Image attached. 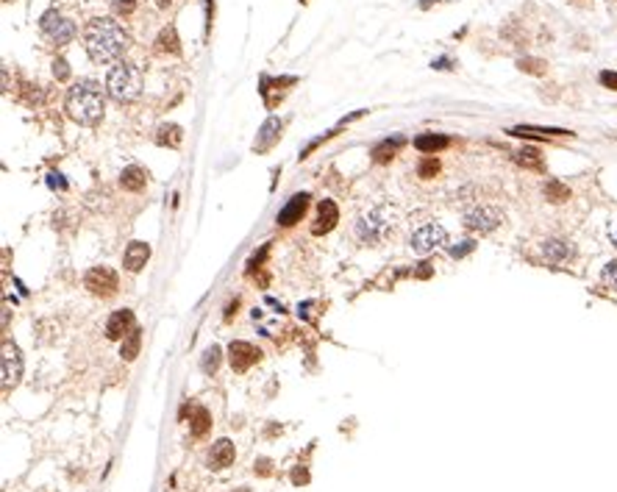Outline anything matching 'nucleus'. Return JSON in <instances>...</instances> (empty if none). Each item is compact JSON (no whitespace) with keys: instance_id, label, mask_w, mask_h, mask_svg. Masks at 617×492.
<instances>
[{"instance_id":"obj_40","label":"nucleus","mask_w":617,"mask_h":492,"mask_svg":"<svg viewBox=\"0 0 617 492\" xmlns=\"http://www.w3.org/2000/svg\"><path fill=\"white\" fill-rule=\"evenodd\" d=\"M609 239H612V245L617 248V220L612 225H609Z\"/></svg>"},{"instance_id":"obj_33","label":"nucleus","mask_w":617,"mask_h":492,"mask_svg":"<svg viewBox=\"0 0 617 492\" xmlns=\"http://www.w3.org/2000/svg\"><path fill=\"white\" fill-rule=\"evenodd\" d=\"M601 278H604V284H609V287H612V289L617 292V259H615V262H609V265L604 268Z\"/></svg>"},{"instance_id":"obj_24","label":"nucleus","mask_w":617,"mask_h":492,"mask_svg":"<svg viewBox=\"0 0 617 492\" xmlns=\"http://www.w3.org/2000/svg\"><path fill=\"white\" fill-rule=\"evenodd\" d=\"M181 139H184V131H181V126H176V123H164V126H159V131H156V142H159V145H167V148H178Z\"/></svg>"},{"instance_id":"obj_39","label":"nucleus","mask_w":617,"mask_h":492,"mask_svg":"<svg viewBox=\"0 0 617 492\" xmlns=\"http://www.w3.org/2000/svg\"><path fill=\"white\" fill-rule=\"evenodd\" d=\"M256 467H259V473H262V476H267V473H270V462H267V459H259V462H256Z\"/></svg>"},{"instance_id":"obj_14","label":"nucleus","mask_w":617,"mask_h":492,"mask_svg":"<svg viewBox=\"0 0 617 492\" xmlns=\"http://www.w3.org/2000/svg\"><path fill=\"white\" fill-rule=\"evenodd\" d=\"M539 253H542V259L548 265H562V262L573 259V245L565 242V239H545L539 245Z\"/></svg>"},{"instance_id":"obj_15","label":"nucleus","mask_w":617,"mask_h":492,"mask_svg":"<svg viewBox=\"0 0 617 492\" xmlns=\"http://www.w3.org/2000/svg\"><path fill=\"white\" fill-rule=\"evenodd\" d=\"M148 259H150V245H145V242H131V245L126 248V253H123V268L128 270V272H139V270L148 265Z\"/></svg>"},{"instance_id":"obj_23","label":"nucleus","mask_w":617,"mask_h":492,"mask_svg":"<svg viewBox=\"0 0 617 492\" xmlns=\"http://www.w3.org/2000/svg\"><path fill=\"white\" fill-rule=\"evenodd\" d=\"M542 195H545V200H551V203H565V200H570V186L562 184V181L551 179V181H545Z\"/></svg>"},{"instance_id":"obj_19","label":"nucleus","mask_w":617,"mask_h":492,"mask_svg":"<svg viewBox=\"0 0 617 492\" xmlns=\"http://www.w3.org/2000/svg\"><path fill=\"white\" fill-rule=\"evenodd\" d=\"M450 145V139L445 134H420L414 136V148L420 150V153H426V156H434V153H440Z\"/></svg>"},{"instance_id":"obj_28","label":"nucleus","mask_w":617,"mask_h":492,"mask_svg":"<svg viewBox=\"0 0 617 492\" xmlns=\"http://www.w3.org/2000/svg\"><path fill=\"white\" fill-rule=\"evenodd\" d=\"M209 426H212L209 412L198 406V409H195V417H192V434H195V437H203V434L209 431Z\"/></svg>"},{"instance_id":"obj_17","label":"nucleus","mask_w":617,"mask_h":492,"mask_svg":"<svg viewBox=\"0 0 617 492\" xmlns=\"http://www.w3.org/2000/svg\"><path fill=\"white\" fill-rule=\"evenodd\" d=\"M278 136H281V120H278V117H270L265 126H262L256 142H253V150H256V153H265V150H270V148L278 142Z\"/></svg>"},{"instance_id":"obj_27","label":"nucleus","mask_w":617,"mask_h":492,"mask_svg":"<svg viewBox=\"0 0 617 492\" xmlns=\"http://www.w3.org/2000/svg\"><path fill=\"white\" fill-rule=\"evenodd\" d=\"M517 67H520L523 73H529V76H545V73H548V64H545L542 59H534V56L517 59Z\"/></svg>"},{"instance_id":"obj_21","label":"nucleus","mask_w":617,"mask_h":492,"mask_svg":"<svg viewBox=\"0 0 617 492\" xmlns=\"http://www.w3.org/2000/svg\"><path fill=\"white\" fill-rule=\"evenodd\" d=\"M515 162H517L520 167H526V170H542V167H545V159H542L539 148H534V145L520 148V150L515 153Z\"/></svg>"},{"instance_id":"obj_7","label":"nucleus","mask_w":617,"mask_h":492,"mask_svg":"<svg viewBox=\"0 0 617 492\" xmlns=\"http://www.w3.org/2000/svg\"><path fill=\"white\" fill-rule=\"evenodd\" d=\"M40 28H42V34L53 42V45H67V42L76 37V25H73V20L61 17L56 8L44 11L42 20H40Z\"/></svg>"},{"instance_id":"obj_35","label":"nucleus","mask_w":617,"mask_h":492,"mask_svg":"<svg viewBox=\"0 0 617 492\" xmlns=\"http://www.w3.org/2000/svg\"><path fill=\"white\" fill-rule=\"evenodd\" d=\"M133 6H136V0H114V11H117V14H123V17H126V14H131Z\"/></svg>"},{"instance_id":"obj_10","label":"nucleus","mask_w":617,"mask_h":492,"mask_svg":"<svg viewBox=\"0 0 617 492\" xmlns=\"http://www.w3.org/2000/svg\"><path fill=\"white\" fill-rule=\"evenodd\" d=\"M262 359V351L256 348V345H251V342H245V340H234L231 345H228V361H231V367L236 370V373H245L251 364H256Z\"/></svg>"},{"instance_id":"obj_31","label":"nucleus","mask_w":617,"mask_h":492,"mask_svg":"<svg viewBox=\"0 0 617 492\" xmlns=\"http://www.w3.org/2000/svg\"><path fill=\"white\" fill-rule=\"evenodd\" d=\"M437 170H440V162H437L434 156H426V159L417 164V176H420V179H431Z\"/></svg>"},{"instance_id":"obj_8","label":"nucleus","mask_w":617,"mask_h":492,"mask_svg":"<svg viewBox=\"0 0 617 492\" xmlns=\"http://www.w3.org/2000/svg\"><path fill=\"white\" fill-rule=\"evenodd\" d=\"M84 287H87L92 295H97V298H112L114 292H117V287H120V278H117V272L112 268H92L84 275Z\"/></svg>"},{"instance_id":"obj_16","label":"nucleus","mask_w":617,"mask_h":492,"mask_svg":"<svg viewBox=\"0 0 617 492\" xmlns=\"http://www.w3.org/2000/svg\"><path fill=\"white\" fill-rule=\"evenodd\" d=\"M512 136H520V139H556V136H573V131L568 128H542V126H515L509 128Z\"/></svg>"},{"instance_id":"obj_9","label":"nucleus","mask_w":617,"mask_h":492,"mask_svg":"<svg viewBox=\"0 0 617 492\" xmlns=\"http://www.w3.org/2000/svg\"><path fill=\"white\" fill-rule=\"evenodd\" d=\"M0 367H3V390L8 392V390H14L17 384H20V378H23V356H20V351H17V345L14 342H3V361H0Z\"/></svg>"},{"instance_id":"obj_30","label":"nucleus","mask_w":617,"mask_h":492,"mask_svg":"<svg viewBox=\"0 0 617 492\" xmlns=\"http://www.w3.org/2000/svg\"><path fill=\"white\" fill-rule=\"evenodd\" d=\"M473 251H476V239H459V242L448 245V253H450L453 259H462V256H467V253H473Z\"/></svg>"},{"instance_id":"obj_36","label":"nucleus","mask_w":617,"mask_h":492,"mask_svg":"<svg viewBox=\"0 0 617 492\" xmlns=\"http://www.w3.org/2000/svg\"><path fill=\"white\" fill-rule=\"evenodd\" d=\"M47 184H50L53 189H64V186H67V181L61 179L59 173H50V176H47Z\"/></svg>"},{"instance_id":"obj_11","label":"nucleus","mask_w":617,"mask_h":492,"mask_svg":"<svg viewBox=\"0 0 617 492\" xmlns=\"http://www.w3.org/2000/svg\"><path fill=\"white\" fill-rule=\"evenodd\" d=\"M133 328H136V317H133L131 309H117L106 320V337L109 340H126Z\"/></svg>"},{"instance_id":"obj_25","label":"nucleus","mask_w":617,"mask_h":492,"mask_svg":"<svg viewBox=\"0 0 617 492\" xmlns=\"http://www.w3.org/2000/svg\"><path fill=\"white\" fill-rule=\"evenodd\" d=\"M156 50H159V53H178V50H181V42H178V34L173 25L162 28V34H159V40H156Z\"/></svg>"},{"instance_id":"obj_32","label":"nucleus","mask_w":617,"mask_h":492,"mask_svg":"<svg viewBox=\"0 0 617 492\" xmlns=\"http://www.w3.org/2000/svg\"><path fill=\"white\" fill-rule=\"evenodd\" d=\"M598 81H601V87L617 92V73L615 70H601V73H598Z\"/></svg>"},{"instance_id":"obj_26","label":"nucleus","mask_w":617,"mask_h":492,"mask_svg":"<svg viewBox=\"0 0 617 492\" xmlns=\"http://www.w3.org/2000/svg\"><path fill=\"white\" fill-rule=\"evenodd\" d=\"M139 345H142V328H133L131 334L123 340V345H120V356L126 359V361L136 359V354H139Z\"/></svg>"},{"instance_id":"obj_1","label":"nucleus","mask_w":617,"mask_h":492,"mask_svg":"<svg viewBox=\"0 0 617 492\" xmlns=\"http://www.w3.org/2000/svg\"><path fill=\"white\" fill-rule=\"evenodd\" d=\"M128 34L112 17H95L84 31V47L95 64H114L128 50Z\"/></svg>"},{"instance_id":"obj_20","label":"nucleus","mask_w":617,"mask_h":492,"mask_svg":"<svg viewBox=\"0 0 617 492\" xmlns=\"http://www.w3.org/2000/svg\"><path fill=\"white\" fill-rule=\"evenodd\" d=\"M145 184H148V173H145L139 164H131V167H126V170L120 173V186L128 189V192H142Z\"/></svg>"},{"instance_id":"obj_6","label":"nucleus","mask_w":617,"mask_h":492,"mask_svg":"<svg viewBox=\"0 0 617 492\" xmlns=\"http://www.w3.org/2000/svg\"><path fill=\"white\" fill-rule=\"evenodd\" d=\"M462 223L473 234H489L498 225H503V212L498 206H473V209L465 212Z\"/></svg>"},{"instance_id":"obj_5","label":"nucleus","mask_w":617,"mask_h":492,"mask_svg":"<svg viewBox=\"0 0 617 492\" xmlns=\"http://www.w3.org/2000/svg\"><path fill=\"white\" fill-rule=\"evenodd\" d=\"M445 242H448V231H445V225L440 223H423L420 228H414L412 236H409V248H412L417 256H426V253L437 251Z\"/></svg>"},{"instance_id":"obj_34","label":"nucleus","mask_w":617,"mask_h":492,"mask_svg":"<svg viewBox=\"0 0 617 492\" xmlns=\"http://www.w3.org/2000/svg\"><path fill=\"white\" fill-rule=\"evenodd\" d=\"M53 76H56V81H67L70 78V64L64 59H56L53 61Z\"/></svg>"},{"instance_id":"obj_3","label":"nucleus","mask_w":617,"mask_h":492,"mask_svg":"<svg viewBox=\"0 0 617 492\" xmlns=\"http://www.w3.org/2000/svg\"><path fill=\"white\" fill-rule=\"evenodd\" d=\"M395 228V212L387 203H376L367 212L359 215V220L353 225V234L361 245H381Z\"/></svg>"},{"instance_id":"obj_18","label":"nucleus","mask_w":617,"mask_h":492,"mask_svg":"<svg viewBox=\"0 0 617 492\" xmlns=\"http://www.w3.org/2000/svg\"><path fill=\"white\" fill-rule=\"evenodd\" d=\"M234 462V445H231V440H217L215 445H212V453H209V467L212 470H222V467H228Z\"/></svg>"},{"instance_id":"obj_29","label":"nucleus","mask_w":617,"mask_h":492,"mask_svg":"<svg viewBox=\"0 0 617 492\" xmlns=\"http://www.w3.org/2000/svg\"><path fill=\"white\" fill-rule=\"evenodd\" d=\"M220 356H222L220 348H217V345H209V348L203 351V361H200L203 373H215V370L220 367Z\"/></svg>"},{"instance_id":"obj_22","label":"nucleus","mask_w":617,"mask_h":492,"mask_svg":"<svg viewBox=\"0 0 617 492\" xmlns=\"http://www.w3.org/2000/svg\"><path fill=\"white\" fill-rule=\"evenodd\" d=\"M406 139L403 136H393V139H384V142H378L376 148H373V162L376 164H384V162H390L393 156L397 153V148L403 145Z\"/></svg>"},{"instance_id":"obj_12","label":"nucleus","mask_w":617,"mask_h":492,"mask_svg":"<svg viewBox=\"0 0 617 492\" xmlns=\"http://www.w3.org/2000/svg\"><path fill=\"white\" fill-rule=\"evenodd\" d=\"M337 223H340V209H337V203H334V200H320V203H317L314 223H311V234H314V236H323V234H328Z\"/></svg>"},{"instance_id":"obj_2","label":"nucleus","mask_w":617,"mask_h":492,"mask_svg":"<svg viewBox=\"0 0 617 492\" xmlns=\"http://www.w3.org/2000/svg\"><path fill=\"white\" fill-rule=\"evenodd\" d=\"M64 109H67V117L78 126H97L103 120V112H106V100H103V90L100 84L89 81V78H81L76 81L70 90H67V97H64Z\"/></svg>"},{"instance_id":"obj_42","label":"nucleus","mask_w":617,"mask_h":492,"mask_svg":"<svg viewBox=\"0 0 617 492\" xmlns=\"http://www.w3.org/2000/svg\"><path fill=\"white\" fill-rule=\"evenodd\" d=\"M242 492H248V490H242Z\"/></svg>"},{"instance_id":"obj_37","label":"nucleus","mask_w":617,"mask_h":492,"mask_svg":"<svg viewBox=\"0 0 617 492\" xmlns=\"http://www.w3.org/2000/svg\"><path fill=\"white\" fill-rule=\"evenodd\" d=\"M292 481H295V484H306L308 473L306 470H295V473H292Z\"/></svg>"},{"instance_id":"obj_41","label":"nucleus","mask_w":617,"mask_h":492,"mask_svg":"<svg viewBox=\"0 0 617 492\" xmlns=\"http://www.w3.org/2000/svg\"><path fill=\"white\" fill-rule=\"evenodd\" d=\"M170 3H173V0H156V6H162V8H167Z\"/></svg>"},{"instance_id":"obj_4","label":"nucleus","mask_w":617,"mask_h":492,"mask_svg":"<svg viewBox=\"0 0 617 492\" xmlns=\"http://www.w3.org/2000/svg\"><path fill=\"white\" fill-rule=\"evenodd\" d=\"M106 92L117 100V103H131L142 95V76L136 70V64L128 61H114L109 76H106Z\"/></svg>"},{"instance_id":"obj_13","label":"nucleus","mask_w":617,"mask_h":492,"mask_svg":"<svg viewBox=\"0 0 617 492\" xmlns=\"http://www.w3.org/2000/svg\"><path fill=\"white\" fill-rule=\"evenodd\" d=\"M306 209H308V192H298V195H292V198L287 200V206L278 212L275 223H278V225L301 223V217L306 215Z\"/></svg>"},{"instance_id":"obj_38","label":"nucleus","mask_w":617,"mask_h":492,"mask_svg":"<svg viewBox=\"0 0 617 492\" xmlns=\"http://www.w3.org/2000/svg\"><path fill=\"white\" fill-rule=\"evenodd\" d=\"M429 275H431V265H429V262H423V265H420V270H417V278H429Z\"/></svg>"}]
</instances>
